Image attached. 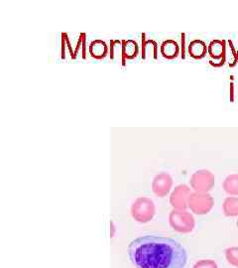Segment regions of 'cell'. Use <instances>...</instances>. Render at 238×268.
Wrapping results in <instances>:
<instances>
[{
  "label": "cell",
  "mask_w": 238,
  "mask_h": 268,
  "mask_svg": "<svg viewBox=\"0 0 238 268\" xmlns=\"http://www.w3.org/2000/svg\"></svg>",
  "instance_id": "cell-8"
},
{
  "label": "cell",
  "mask_w": 238,
  "mask_h": 268,
  "mask_svg": "<svg viewBox=\"0 0 238 268\" xmlns=\"http://www.w3.org/2000/svg\"><path fill=\"white\" fill-rule=\"evenodd\" d=\"M208 46H206V44L204 41L198 40V39L192 41L188 47V51L190 56L196 60H200L204 58L208 53Z\"/></svg>",
  "instance_id": "cell-3"
},
{
  "label": "cell",
  "mask_w": 238,
  "mask_h": 268,
  "mask_svg": "<svg viewBox=\"0 0 238 268\" xmlns=\"http://www.w3.org/2000/svg\"><path fill=\"white\" fill-rule=\"evenodd\" d=\"M127 252L136 268H184L188 262L184 247L165 236H140L128 244Z\"/></svg>",
  "instance_id": "cell-1"
},
{
  "label": "cell",
  "mask_w": 238,
  "mask_h": 268,
  "mask_svg": "<svg viewBox=\"0 0 238 268\" xmlns=\"http://www.w3.org/2000/svg\"><path fill=\"white\" fill-rule=\"evenodd\" d=\"M184 34H182V59H184V42H186V38H184Z\"/></svg>",
  "instance_id": "cell-7"
},
{
  "label": "cell",
  "mask_w": 238,
  "mask_h": 268,
  "mask_svg": "<svg viewBox=\"0 0 238 268\" xmlns=\"http://www.w3.org/2000/svg\"><path fill=\"white\" fill-rule=\"evenodd\" d=\"M139 54V46L134 40H122V66L126 65V60H132Z\"/></svg>",
  "instance_id": "cell-2"
},
{
  "label": "cell",
  "mask_w": 238,
  "mask_h": 268,
  "mask_svg": "<svg viewBox=\"0 0 238 268\" xmlns=\"http://www.w3.org/2000/svg\"><path fill=\"white\" fill-rule=\"evenodd\" d=\"M160 51L162 56L167 60H174L180 54L178 44L174 40H166L161 44Z\"/></svg>",
  "instance_id": "cell-5"
},
{
  "label": "cell",
  "mask_w": 238,
  "mask_h": 268,
  "mask_svg": "<svg viewBox=\"0 0 238 268\" xmlns=\"http://www.w3.org/2000/svg\"><path fill=\"white\" fill-rule=\"evenodd\" d=\"M88 51L90 56L96 60H102L108 54V47L102 40H94L90 44Z\"/></svg>",
  "instance_id": "cell-4"
},
{
  "label": "cell",
  "mask_w": 238,
  "mask_h": 268,
  "mask_svg": "<svg viewBox=\"0 0 238 268\" xmlns=\"http://www.w3.org/2000/svg\"><path fill=\"white\" fill-rule=\"evenodd\" d=\"M208 52L210 54V56L216 60L222 59L224 54H226V46H224V41H220V40H214L212 42H210V44L208 45Z\"/></svg>",
  "instance_id": "cell-6"
}]
</instances>
